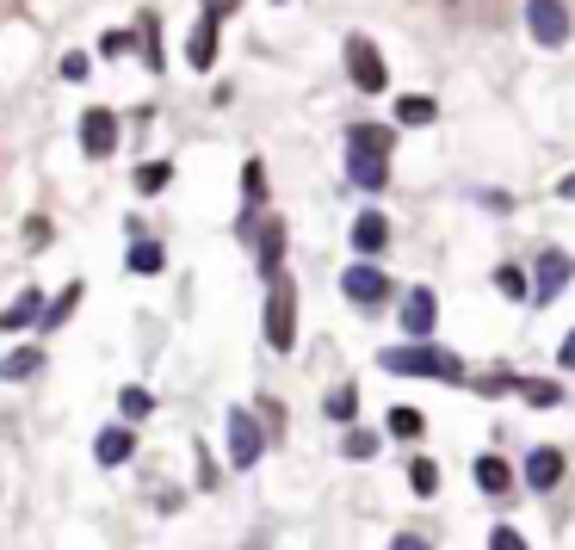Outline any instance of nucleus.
<instances>
[{"instance_id":"nucleus-1","label":"nucleus","mask_w":575,"mask_h":550,"mask_svg":"<svg viewBox=\"0 0 575 550\" xmlns=\"http://www.w3.org/2000/svg\"><path fill=\"white\" fill-rule=\"evenodd\" d=\"M390 143L396 136L383 131V124H353L346 131V173H353V186L378 192L390 180Z\"/></svg>"},{"instance_id":"nucleus-2","label":"nucleus","mask_w":575,"mask_h":550,"mask_svg":"<svg viewBox=\"0 0 575 550\" xmlns=\"http://www.w3.org/2000/svg\"><path fill=\"white\" fill-rule=\"evenodd\" d=\"M383 371H396V378H440V383H464V365L452 359V353H440V346H390V353H378Z\"/></svg>"},{"instance_id":"nucleus-3","label":"nucleus","mask_w":575,"mask_h":550,"mask_svg":"<svg viewBox=\"0 0 575 550\" xmlns=\"http://www.w3.org/2000/svg\"><path fill=\"white\" fill-rule=\"evenodd\" d=\"M267 341H272V353L297 346V291H291L285 272L272 279V297H267Z\"/></svg>"},{"instance_id":"nucleus-4","label":"nucleus","mask_w":575,"mask_h":550,"mask_svg":"<svg viewBox=\"0 0 575 550\" xmlns=\"http://www.w3.org/2000/svg\"><path fill=\"white\" fill-rule=\"evenodd\" d=\"M346 75H353V87L359 94H378L383 87V57L371 38H346Z\"/></svg>"},{"instance_id":"nucleus-5","label":"nucleus","mask_w":575,"mask_h":550,"mask_svg":"<svg viewBox=\"0 0 575 550\" xmlns=\"http://www.w3.org/2000/svg\"><path fill=\"white\" fill-rule=\"evenodd\" d=\"M526 20H533L538 44H563L570 38V7H563V0H526Z\"/></svg>"},{"instance_id":"nucleus-6","label":"nucleus","mask_w":575,"mask_h":550,"mask_svg":"<svg viewBox=\"0 0 575 550\" xmlns=\"http://www.w3.org/2000/svg\"><path fill=\"white\" fill-rule=\"evenodd\" d=\"M230 464H235V470L260 464V420H254L248 408H235V415H230Z\"/></svg>"},{"instance_id":"nucleus-7","label":"nucleus","mask_w":575,"mask_h":550,"mask_svg":"<svg viewBox=\"0 0 575 550\" xmlns=\"http://www.w3.org/2000/svg\"><path fill=\"white\" fill-rule=\"evenodd\" d=\"M341 291L353 297V304H383V297H390V279H383L378 266H346Z\"/></svg>"},{"instance_id":"nucleus-8","label":"nucleus","mask_w":575,"mask_h":550,"mask_svg":"<svg viewBox=\"0 0 575 550\" xmlns=\"http://www.w3.org/2000/svg\"><path fill=\"white\" fill-rule=\"evenodd\" d=\"M81 149L87 155H112L118 149V118L106 112V106H94V112L81 118Z\"/></svg>"},{"instance_id":"nucleus-9","label":"nucleus","mask_w":575,"mask_h":550,"mask_svg":"<svg viewBox=\"0 0 575 550\" xmlns=\"http://www.w3.org/2000/svg\"><path fill=\"white\" fill-rule=\"evenodd\" d=\"M570 279H575V260H570V254H556V247H551V254L538 260V285H533V297H538V304H551L556 291L570 285Z\"/></svg>"},{"instance_id":"nucleus-10","label":"nucleus","mask_w":575,"mask_h":550,"mask_svg":"<svg viewBox=\"0 0 575 550\" xmlns=\"http://www.w3.org/2000/svg\"><path fill=\"white\" fill-rule=\"evenodd\" d=\"M433 309H440V304H433V291H427V285H415V291L403 297V328H408V341H427V334H433Z\"/></svg>"},{"instance_id":"nucleus-11","label":"nucleus","mask_w":575,"mask_h":550,"mask_svg":"<svg viewBox=\"0 0 575 550\" xmlns=\"http://www.w3.org/2000/svg\"><path fill=\"white\" fill-rule=\"evenodd\" d=\"M254 254H260V272H267V279H279V260H285V223H279V217H260Z\"/></svg>"},{"instance_id":"nucleus-12","label":"nucleus","mask_w":575,"mask_h":550,"mask_svg":"<svg viewBox=\"0 0 575 550\" xmlns=\"http://www.w3.org/2000/svg\"><path fill=\"white\" fill-rule=\"evenodd\" d=\"M563 464H570V457L556 452V445H538V452L526 457V482H533L538 494H545V489H556V482H563Z\"/></svg>"},{"instance_id":"nucleus-13","label":"nucleus","mask_w":575,"mask_h":550,"mask_svg":"<svg viewBox=\"0 0 575 550\" xmlns=\"http://www.w3.org/2000/svg\"><path fill=\"white\" fill-rule=\"evenodd\" d=\"M50 316V304H44V291H20L13 304L0 309V328H32V322H44Z\"/></svg>"},{"instance_id":"nucleus-14","label":"nucleus","mask_w":575,"mask_h":550,"mask_svg":"<svg viewBox=\"0 0 575 550\" xmlns=\"http://www.w3.org/2000/svg\"><path fill=\"white\" fill-rule=\"evenodd\" d=\"M131 452H136L131 427H106V433H99V445H94V457H99V464H124Z\"/></svg>"},{"instance_id":"nucleus-15","label":"nucleus","mask_w":575,"mask_h":550,"mask_svg":"<svg viewBox=\"0 0 575 550\" xmlns=\"http://www.w3.org/2000/svg\"><path fill=\"white\" fill-rule=\"evenodd\" d=\"M186 57H192V69H211V62H217V20H198V32H192V44H186Z\"/></svg>"},{"instance_id":"nucleus-16","label":"nucleus","mask_w":575,"mask_h":550,"mask_svg":"<svg viewBox=\"0 0 575 550\" xmlns=\"http://www.w3.org/2000/svg\"><path fill=\"white\" fill-rule=\"evenodd\" d=\"M396 118H403L408 131H421V124H433V118H440V106H433L427 94H403V99H396Z\"/></svg>"},{"instance_id":"nucleus-17","label":"nucleus","mask_w":575,"mask_h":550,"mask_svg":"<svg viewBox=\"0 0 575 550\" xmlns=\"http://www.w3.org/2000/svg\"><path fill=\"white\" fill-rule=\"evenodd\" d=\"M383 242H390V223H383V217H371V210H365L359 223H353V247H359V254H378Z\"/></svg>"},{"instance_id":"nucleus-18","label":"nucleus","mask_w":575,"mask_h":550,"mask_svg":"<svg viewBox=\"0 0 575 550\" xmlns=\"http://www.w3.org/2000/svg\"><path fill=\"white\" fill-rule=\"evenodd\" d=\"M38 365H44V353H38V346H20V353H13V359L0 365V378L25 383V378H32V371H38Z\"/></svg>"},{"instance_id":"nucleus-19","label":"nucleus","mask_w":575,"mask_h":550,"mask_svg":"<svg viewBox=\"0 0 575 550\" xmlns=\"http://www.w3.org/2000/svg\"><path fill=\"white\" fill-rule=\"evenodd\" d=\"M161 266H168V254H161V247H155V242H136V247H131V272H143V279H155Z\"/></svg>"},{"instance_id":"nucleus-20","label":"nucleus","mask_w":575,"mask_h":550,"mask_svg":"<svg viewBox=\"0 0 575 550\" xmlns=\"http://www.w3.org/2000/svg\"><path fill=\"white\" fill-rule=\"evenodd\" d=\"M390 433H396V439H421L427 433L421 408H390Z\"/></svg>"},{"instance_id":"nucleus-21","label":"nucleus","mask_w":575,"mask_h":550,"mask_svg":"<svg viewBox=\"0 0 575 550\" xmlns=\"http://www.w3.org/2000/svg\"><path fill=\"white\" fill-rule=\"evenodd\" d=\"M477 482H482L489 494H501V489H507V464H501L496 452H489V457H477Z\"/></svg>"},{"instance_id":"nucleus-22","label":"nucleus","mask_w":575,"mask_h":550,"mask_svg":"<svg viewBox=\"0 0 575 550\" xmlns=\"http://www.w3.org/2000/svg\"><path fill=\"white\" fill-rule=\"evenodd\" d=\"M353 408H359V390H353V383L328 390V420H353Z\"/></svg>"},{"instance_id":"nucleus-23","label":"nucleus","mask_w":575,"mask_h":550,"mask_svg":"<svg viewBox=\"0 0 575 550\" xmlns=\"http://www.w3.org/2000/svg\"><path fill=\"white\" fill-rule=\"evenodd\" d=\"M408 482H415V494H433V489H440V470H433V457H415V464H408Z\"/></svg>"},{"instance_id":"nucleus-24","label":"nucleus","mask_w":575,"mask_h":550,"mask_svg":"<svg viewBox=\"0 0 575 550\" xmlns=\"http://www.w3.org/2000/svg\"><path fill=\"white\" fill-rule=\"evenodd\" d=\"M168 180H173V168H168V161H149V168L136 173V192H161Z\"/></svg>"},{"instance_id":"nucleus-25","label":"nucleus","mask_w":575,"mask_h":550,"mask_svg":"<svg viewBox=\"0 0 575 550\" xmlns=\"http://www.w3.org/2000/svg\"><path fill=\"white\" fill-rule=\"evenodd\" d=\"M118 408H124V415H131V420H143V415H149V408H155V396H149V390H136V383H131V390L118 396Z\"/></svg>"},{"instance_id":"nucleus-26","label":"nucleus","mask_w":575,"mask_h":550,"mask_svg":"<svg viewBox=\"0 0 575 550\" xmlns=\"http://www.w3.org/2000/svg\"><path fill=\"white\" fill-rule=\"evenodd\" d=\"M75 304H81V285H69V291H62V297H57V304H50V316H44V328L69 322V309H75Z\"/></svg>"},{"instance_id":"nucleus-27","label":"nucleus","mask_w":575,"mask_h":550,"mask_svg":"<svg viewBox=\"0 0 575 550\" xmlns=\"http://www.w3.org/2000/svg\"><path fill=\"white\" fill-rule=\"evenodd\" d=\"M136 32H143V50H149V69H161V32H155V13H143V25H136Z\"/></svg>"},{"instance_id":"nucleus-28","label":"nucleus","mask_w":575,"mask_h":550,"mask_svg":"<svg viewBox=\"0 0 575 550\" xmlns=\"http://www.w3.org/2000/svg\"><path fill=\"white\" fill-rule=\"evenodd\" d=\"M519 396L538 402V408H551V402H563V390H556V383H519Z\"/></svg>"},{"instance_id":"nucleus-29","label":"nucleus","mask_w":575,"mask_h":550,"mask_svg":"<svg viewBox=\"0 0 575 550\" xmlns=\"http://www.w3.org/2000/svg\"><path fill=\"white\" fill-rule=\"evenodd\" d=\"M371 452H378V433L353 427V433H346V457H371Z\"/></svg>"},{"instance_id":"nucleus-30","label":"nucleus","mask_w":575,"mask_h":550,"mask_svg":"<svg viewBox=\"0 0 575 550\" xmlns=\"http://www.w3.org/2000/svg\"><path fill=\"white\" fill-rule=\"evenodd\" d=\"M496 285L507 291V297H526V272H519V266H501V272H496Z\"/></svg>"},{"instance_id":"nucleus-31","label":"nucleus","mask_w":575,"mask_h":550,"mask_svg":"<svg viewBox=\"0 0 575 550\" xmlns=\"http://www.w3.org/2000/svg\"><path fill=\"white\" fill-rule=\"evenodd\" d=\"M94 75V62L81 57V50H69V57H62V81H87Z\"/></svg>"},{"instance_id":"nucleus-32","label":"nucleus","mask_w":575,"mask_h":550,"mask_svg":"<svg viewBox=\"0 0 575 550\" xmlns=\"http://www.w3.org/2000/svg\"><path fill=\"white\" fill-rule=\"evenodd\" d=\"M489 550H526V538H519L514 526H496L489 531Z\"/></svg>"},{"instance_id":"nucleus-33","label":"nucleus","mask_w":575,"mask_h":550,"mask_svg":"<svg viewBox=\"0 0 575 550\" xmlns=\"http://www.w3.org/2000/svg\"><path fill=\"white\" fill-rule=\"evenodd\" d=\"M242 186H248V198H260V192H267V173H260V161H248V173H242Z\"/></svg>"},{"instance_id":"nucleus-34","label":"nucleus","mask_w":575,"mask_h":550,"mask_svg":"<svg viewBox=\"0 0 575 550\" xmlns=\"http://www.w3.org/2000/svg\"><path fill=\"white\" fill-rule=\"evenodd\" d=\"M235 7H242V0H205V20H230Z\"/></svg>"},{"instance_id":"nucleus-35","label":"nucleus","mask_w":575,"mask_h":550,"mask_svg":"<svg viewBox=\"0 0 575 550\" xmlns=\"http://www.w3.org/2000/svg\"><path fill=\"white\" fill-rule=\"evenodd\" d=\"M390 550H433V545H427V538H396Z\"/></svg>"},{"instance_id":"nucleus-36","label":"nucleus","mask_w":575,"mask_h":550,"mask_svg":"<svg viewBox=\"0 0 575 550\" xmlns=\"http://www.w3.org/2000/svg\"><path fill=\"white\" fill-rule=\"evenodd\" d=\"M563 365H575V334H570V341H563Z\"/></svg>"},{"instance_id":"nucleus-37","label":"nucleus","mask_w":575,"mask_h":550,"mask_svg":"<svg viewBox=\"0 0 575 550\" xmlns=\"http://www.w3.org/2000/svg\"><path fill=\"white\" fill-rule=\"evenodd\" d=\"M556 192H563V198H575V173H570V180H563V186H556Z\"/></svg>"}]
</instances>
